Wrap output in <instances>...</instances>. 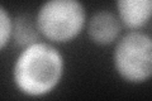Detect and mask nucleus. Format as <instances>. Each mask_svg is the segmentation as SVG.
I'll list each match as a JSON object with an SVG mask.
<instances>
[{"instance_id":"1","label":"nucleus","mask_w":152,"mask_h":101,"mask_svg":"<svg viewBox=\"0 0 152 101\" xmlns=\"http://www.w3.org/2000/svg\"><path fill=\"white\" fill-rule=\"evenodd\" d=\"M62 73V58L52 47L36 43L18 58L14 78L23 92L32 96L47 94L56 86Z\"/></svg>"},{"instance_id":"2","label":"nucleus","mask_w":152,"mask_h":101,"mask_svg":"<svg viewBox=\"0 0 152 101\" xmlns=\"http://www.w3.org/2000/svg\"><path fill=\"white\" fill-rule=\"evenodd\" d=\"M84 19V8L77 0H48L41 8L37 24L48 39L66 42L79 34Z\"/></svg>"},{"instance_id":"3","label":"nucleus","mask_w":152,"mask_h":101,"mask_svg":"<svg viewBox=\"0 0 152 101\" xmlns=\"http://www.w3.org/2000/svg\"><path fill=\"white\" fill-rule=\"evenodd\" d=\"M114 62L119 75L132 82L152 76V39L142 33H129L118 43Z\"/></svg>"},{"instance_id":"4","label":"nucleus","mask_w":152,"mask_h":101,"mask_svg":"<svg viewBox=\"0 0 152 101\" xmlns=\"http://www.w3.org/2000/svg\"><path fill=\"white\" fill-rule=\"evenodd\" d=\"M118 10L127 27L140 28L152 17V0H118Z\"/></svg>"},{"instance_id":"5","label":"nucleus","mask_w":152,"mask_h":101,"mask_svg":"<svg viewBox=\"0 0 152 101\" xmlns=\"http://www.w3.org/2000/svg\"><path fill=\"white\" fill-rule=\"evenodd\" d=\"M89 33L93 39L99 44H108L115 39L119 33V23L110 13H98L90 22Z\"/></svg>"},{"instance_id":"6","label":"nucleus","mask_w":152,"mask_h":101,"mask_svg":"<svg viewBox=\"0 0 152 101\" xmlns=\"http://www.w3.org/2000/svg\"><path fill=\"white\" fill-rule=\"evenodd\" d=\"M38 24L33 22V19L28 15H22L17 19L15 25H14V38L17 43L24 46L31 44L34 42L38 37Z\"/></svg>"},{"instance_id":"7","label":"nucleus","mask_w":152,"mask_h":101,"mask_svg":"<svg viewBox=\"0 0 152 101\" xmlns=\"http://www.w3.org/2000/svg\"><path fill=\"white\" fill-rule=\"evenodd\" d=\"M10 20L8 19L5 10L1 9V47L5 46L8 37L10 34Z\"/></svg>"}]
</instances>
